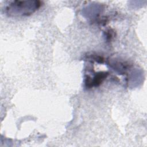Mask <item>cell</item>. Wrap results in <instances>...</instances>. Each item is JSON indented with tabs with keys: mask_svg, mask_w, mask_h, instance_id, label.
Returning <instances> with one entry per match:
<instances>
[{
	"mask_svg": "<svg viewBox=\"0 0 147 147\" xmlns=\"http://www.w3.org/2000/svg\"><path fill=\"white\" fill-rule=\"evenodd\" d=\"M41 6L38 1H14L6 7V12L10 16H27L31 15Z\"/></svg>",
	"mask_w": 147,
	"mask_h": 147,
	"instance_id": "1",
	"label": "cell"
},
{
	"mask_svg": "<svg viewBox=\"0 0 147 147\" xmlns=\"http://www.w3.org/2000/svg\"><path fill=\"white\" fill-rule=\"evenodd\" d=\"M107 75L108 73L107 72H99L96 74L92 79L89 76H87L85 82L86 87L91 88L92 87L98 86L107 78Z\"/></svg>",
	"mask_w": 147,
	"mask_h": 147,
	"instance_id": "2",
	"label": "cell"
}]
</instances>
